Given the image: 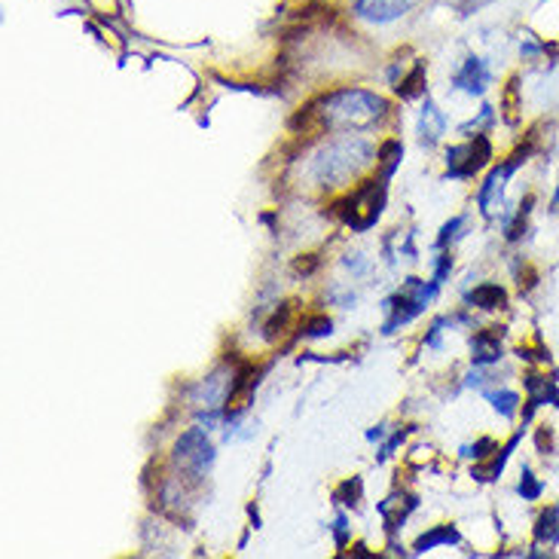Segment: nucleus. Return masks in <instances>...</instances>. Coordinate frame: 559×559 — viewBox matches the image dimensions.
Masks as SVG:
<instances>
[{
    "mask_svg": "<svg viewBox=\"0 0 559 559\" xmlns=\"http://www.w3.org/2000/svg\"><path fill=\"white\" fill-rule=\"evenodd\" d=\"M535 535H538V542H547V545H554V542H557L559 538V514L554 511V508H550L547 514H542Z\"/></svg>",
    "mask_w": 559,
    "mask_h": 559,
    "instance_id": "obj_14",
    "label": "nucleus"
},
{
    "mask_svg": "<svg viewBox=\"0 0 559 559\" xmlns=\"http://www.w3.org/2000/svg\"><path fill=\"white\" fill-rule=\"evenodd\" d=\"M382 202H385V187L379 181L361 183L346 202H340V217L346 221L352 229H367L377 224L379 212H382Z\"/></svg>",
    "mask_w": 559,
    "mask_h": 559,
    "instance_id": "obj_3",
    "label": "nucleus"
},
{
    "mask_svg": "<svg viewBox=\"0 0 559 559\" xmlns=\"http://www.w3.org/2000/svg\"><path fill=\"white\" fill-rule=\"evenodd\" d=\"M557 199H559V193H557Z\"/></svg>",
    "mask_w": 559,
    "mask_h": 559,
    "instance_id": "obj_18",
    "label": "nucleus"
},
{
    "mask_svg": "<svg viewBox=\"0 0 559 559\" xmlns=\"http://www.w3.org/2000/svg\"><path fill=\"white\" fill-rule=\"evenodd\" d=\"M455 83L468 92H484V86L489 83V71H486V64L480 59H468L465 68L455 74Z\"/></svg>",
    "mask_w": 559,
    "mask_h": 559,
    "instance_id": "obj_9",
    "label": "nucleus"
},
{
    "mask_svg": "<svg viewBox=\"0 0 559 559\" xmlns=\"http://www.w3.org/2000/svg\"><path fill=\"white\" fill-rule=\"evenodd\" d=\"M370 144L361 138H340L328 144L324 151L316 156V178L324 187H343L348 178H355L367 163H370Z\"/></svg>",
    "mask_w": 559,
    "mask_h": 559,
    "instance_id": "obj_2",
    "label": "nucleus"
},
{
    "mask_svg": "<svg viewBox=\"0 0 559 559\" xmlns=\"http://www.w3.org/2000/svg\"><path fill=\"white\" fill-rule=\"evenodd\" d=\"M440 135H443V117H440V110L435 105H425L423 138H428V141H438Z\"/></svg>",
    "mask_w": 559,
    "mask_h": 559,
    "instance_id": "obj_12",
    "label": "nucleus"
},
{
    "mask_svg": "<svg viewBox=\"0 0 559 559\" xmlns=\"http://www.w3.org/2000/svg\"><path fill=\"white\" fill-rule=\"evenodd\" d=\"M450 542H459V532L450 530V526H440V530L423 535V538H419V545H416V550L423 554V550H431L435 545H450Z\"/></svg>",
    "mask_w": 559,
    "mask_h": 559,
    "instance_id": "obj_13",
    "label": "nucleus"
},
{
    "mask_svg": "<svg viewBox=\"0 0 559 559\" xmlns=\"http://www.w3.org/2000/svg\"><path fill=\"white\" fill-rule=\"evenodd\" d=\"M306 333H309V336H324V333H331V318H316V321H309V324H306Z\"/></svg>",
    "mask_w": 559,
    "mask_h": 559,
    "instance_id": "obj_16",
    "label": "nucleus"
},
{
    "mask_svg": "<svg viewBox=\"0 0 559 559\" xmlns=\"http://www.w3.org/2000/svg\"><path fill=\"white\" fill-rule=\"evenodd\" d=\"M474 361L477 364H489V361H499L501 358V333L499 331H484L474 336Z\"/></svg>",
    "mask_w": 559,
    "mask_h": 559,
    "instance_id": "obj_8",
    "label": "nucleus"
},
{
    "mask_svg": "<svg viewBox=\"0 0 559 559\" xmlns=\"http://www.w3.org/2000/svg\"><path fill=\"white\" fill-rule=\"evenodd\" d=\"M419 0H355V13L367 19V22H377V25H385V22H394L401 15H407Z\"/></svg>",
    "mask_w": 559,
    "mask_h": 559,
    "instance_id": "obj_6",
    "label": "nucleus"
},
{
    "mask_svg": "<svg viewBox=\"0 0 559 559\" xmlns=\"http://www.w3.org/2000/svg\"><path fill=\"white\" fill-rule=\"evenodd\" d=\"M492 401H496V409H501L504 416H511L516 409V394L504 392V394H492Z\"/></svg>",
    "mask_w": 559,
    "mask_h": 559,
    "instance_id": "obj_15",
    "label": "nucleus"
},
{
    "mask_svg": "<svg viewBox=\"0 0 559 559\" xmlns=\"http://www.w3.org/2000/svg\"><path fill=\"white\" fill-rule=\"evenodd\" d=\"M254 389H258V370H254V367H242V370L236 373V379L229 382L227 397H224L227 416H239V413L251 404Z\"/></svg>",
    "mask_w": 559,
    "mask_h": 559,
    "instance_id": "obj_7",
    "label": "nucleus"
},
{
    "mask_svg": "<svg viewBox=\"0 0 559 559\" xmlns=\"http://www.w3.org/2000/svg\"><path fill=\"white\" fill-rule=\"evenodd\" d=\"M489 156H492V147H489V141L484 135H477L468 144H462V147H453L450 151V175L453 178H471L474 171H480V168L489 163Z\"/></svg>",
    "mask_w": 559,
    "mask_h": 559,
    "instance_id": "obj_4",
    "label": "nucleus"
},
{
    "mask_svg": "<svg viewBox=\"0 0 559 559\" xmlns=\"http://www.w3.org/2000/svg\"><path fill=\"white\" fill-rule=\"evenodd\" d=\"M468 302L471 306H480V309H504L508 294L499 285H480L471 290Z\"/></svg>",
    "mask_w": 559,
    "mask_h": 559,
    "instance_id": "obj_10",
    "label": "nucleus"
},
{
    "mask_svg": "<svg viewBox=\"0 0 559 559\" xmlns=\"http://www.w3.org/2000/svg\"><path fill=\"white\" fill-rule=\"evenodd\" d=\"M175 462L181 465L187 474H193L199 477L205 465L212 462V447H209V440L202 431H187L181 440H178V447H175Z\"/></svg>",
    "mask_w": 559,
    "mask_h": 559,
    "instance_id": "obj_5",
    "label": "nucleus"
},
{
    "mask_svg": "<svg viewBox=\"0 0 559 559\" xmlns=\"http://www.w3.org/2000/svg\"><path fill=\"white\" fill-rule=\"evenodd\" d=\"M423 86H425V64L419 61L413 71H409V76L397 86V95L401 98H416V95H423Z\"/></svg>",
    "mask_w": 559,
    "mask_h": 559,
    "instance_id": "obj_11",
    "label": "nucleus"
},
{
    "mask_svg": "<svg viewBox=\"0 0 559 559\" xmlns=\"http://www.w3.org/2000/svg\"><path fill=\"white\" fill-rule=\"evenodd\" d=\"M389 107L385 102L373 95V92L364 90H343L328 95L321 105H318L316 117L321 126H340V129H361L377 122Z\"/></svg>",
    "mask_w": 559,
    "mask_h": 559,
    "instance_id": "obj_1",
    "label": "nucleus"
},
{
    "mask_svg": "<svg viewBox=\"0 0 559 559\" xmlns=\"http://www.w3.org/2000/svg\"><path fill=\"white\" fill-rule=\"evenodd\" d=\"M520 492H523V496H526V499H535V496H538V492H542V484H535V480H532V474H530V471H526V474H523V484H520Z\"/></svg>",
    "mask_w": 559,
    "mask_h": 559,
    "instance_id": "obj_17",
    "label": "nucleus"
}]
</instances>
